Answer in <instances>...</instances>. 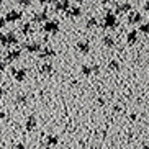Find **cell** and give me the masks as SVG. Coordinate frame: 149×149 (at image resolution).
<instances>
[{
    "mask_svg": "<svg viewBox=\"0 0 149 149\" xmlns=\"http://www.w3.org/2000/svg\"><path fill=\"white\" fill-rule=\"evenodd\" d=\"M54 8L57 10V12H69L70 8H72V5H70V2H67V0H62V2H56L54 3Z\"/></svg>",
    "mask_w": 149,
    "mask_h": 149,
    "instance_id": "5",
    "label": "cell"
},
{
    "mask_svg": "<svg viewBox=\"0 0 149 149\" xmlns=\"http://www.w3.org/2000/svg\"><path fill=\"white\" fill-rule=\"evenodd\" d=\"M128 23H131V25L141 23V25H143V15H141L139 12H131V13L128 15Z\"/></svg>",
    "mask_w": 149,
    "mask_h": 149,
    "instance_id": "4",
    "label": "cell"
},
{
    "mask_svg": "<svg viewBox=\"0 0 149 149\" xmlns=\"http://www.w3.org/2000/svg\"><path fill=\"white\" fill-rule=\"evenodd\" d=\"M46 143H48V144H51V146H54V144H57V143H59V139H57L56 136H46Z\"/></svg>",
    "mask_w": 149,
    "mask_h": 149,
    "instance_id": "22",
    "label": "cell"
},
{
    "mask_svg": "<svg viewBox=\"0 0 149 149\" xmlns=\"http://www.w3.org/2000/svg\"><path fill=\"white\" fill-rule=\"evenodd\" d=\"M18 3H20V5H25V7H28V5H31V2H30V0H20Z\"/></svg>",
    "mask_w": 149,
    "mask_h": 149,
    "instance_id": "26",
    "label": "cell"
},
{
    "mask_svg": "<svg viewBox=\"0 0 149 149\" xmlns=\"http://www.w3.org/2000/svg\"><path fill=\"white\" fill-rule=\"evenodd\" d=\"M0 41H2V46L3 48H10V46H13V44L18 43V38L15 33H3Z\"/></svg>",
    "mask_w": 149,
    "mask_h": 149,
    "instance_id": "2",
    "label": "cell"
},
{
    "mask_svg": "<svg viewBox=\"0 0 149 149\" xmlns=\"http://www.w3.org/2000/svg\"><path fill=\"white\" fill-rule=\"evenodd\" d=\"M103 44H105L107 48H113V46H115V40L110 35H107V36H103Z\"/></svg>",
    "mask_w": 149,
    "mask_h": 149,
    "instance_id": "18",
    "label": "cell"
},
{
    "mask_svg": "<svg viewBox=\"0 0 149 149\" xmlns=\"http://www.w3.org/2000/svg\"><path fill=\"white\" fill-rule=\"evenodd\" d=\"M97 23H98V22H97V18H88V22H87V28H93V26H97Z\"/></svg>",
    "mask_w": 149,
    "mask_h": 149,
    "instance_id": "24",
    "label": "cell"
},
{
    "mask_svg": "<svg viewBox=\"0 0 149 149\" xmlns=\"http://www.w3.org/2000/svg\"><path fill=\"white\" fill-rule=\"evenodd\" d=\"M126 40H128V44H134L136 41H138V30H131V31H130L128 36H126Z\"/></svg>",
    "mask_w": 149,
    "mask_h": 149,
    "instance_id": "14",
    "label": "cell"
},
{
    "mask_svg": "<svg viewBox=\"0 0 149 149\" xmlns=\"http://www.w3.org/2000/svg\"><path fill=\"white\" fill-rule=\"evenodd\" d=\"M144 10H146V12H149V2H146V3H144Z\"/></svg>",
    "mask_w": 149,
    "mask_h": 149,
    "instance_id": "29",
    "label": "cell"
},
{
    "mask_svg": "<svg viewBox=\"0 0 149 149\" xmlns=\"http://www.w3.org/2000/svg\"><path fill=\"white\" fill-rule=\"evenodd\" d=\"M35 128H36V118L33 116V115H30L28 120H26V130L31 131V130H35Z\"/></svg>",
    "mask_w": 149,
    "mask_h": 149,
    "instance_id": "17",
    "label": "cell"
},
{
    "mask_svg": "<svg viewBox=\"0 0 149 149\" xmlns=\"http://www.w3.org/2000/svg\"><path fill=\"white\" fill-rule=\"evenodd\" d=\"M17 102H18V103H26V95H23V93L20 95V93H18V95H17Z\"/></svg>",
    "mask_w": 149,
    "mask_h": 149,
    "instance_id": "25",
    "label": "cell"
},
{
    "mask_svg": "<svg viewBox=\"0 0 149 149\" xmlns=\"http://www.w3.org/2000/svg\"><path fill=\"white\" fill-rule=\"evenodd\" d=\"M13 75H15V79H17L18 82H22V80H25V77H26V69H25V67H22V69H15Z\"/></svg>",
    "mask_w": 149,
    "mask_h": 149,
    "instance_id": "11",
    "label": "cell"
},
{
    "mask_svg": "<svg viewBox=\"0 0 149 149\" xmlns=\"http://www.w3.org/2000/svg\"><path fill=\"white\" fill-rule=\"evenodd\" d=\"M80 70H82V74L84 75H90L93 72V67H90V66H85V64H84L82 67H80Z\"/></svg>",
    "mask_w": 149,
    "mask_h": 149,
    "instance_id": "19",
    "label": "cell"
},
{
    "mask_svg": "<svg viewBox=\"0 0 149 149\" xmlns=\"http://www.w3.org/2000/svg\"><path fill=\"white\" fill-rule=\"evenodd\" d=\"M41 72H43V74H51V72H53V66H51V64H43Z\"/></svg>",
    "mask_w": 149,
    "mask_h": 149,
    "instance_id": "21",
    "label": "cell"
},
{
    "mask_svg": "<svg viewBox=\"0 0 149 149\" xmlns=\"http://www.w3.org/2000/svg\"><path fill=\"white\" fill-rule=\"evenodd\" d=\"M116 26H118V18H116L115 13H111L108 10L105 18H103V28H105V30H115Z\"/></svg>",
    "mask_w": 149,
    "mask_h": 149,
    "instance_id": "1",
    "label": "cell"
},
{
    "mask_svg": "<svg viewBox=\"0 0 149 149\" xmlns=\"http://www.w3.org/2000/svg\"><path fill=\"white\" fill-rule=\"evenodd\" d=\"M20 56H22V49H15V51H8V53H7V56H5V59H3V61L12 62V61H15V59H20Z\"/></svg>",
    "mask_w": 149,
    "mask_h": 149,
    "instance_id": "7",
    "label": "cell"
},
{
    "mask_svg": "<svg viewBox=\"0 0 149 149\" xmlns=\"http://www.w3.org/2000/svg\"><path fill=\"white\" fill-rule=\"evenodd\" d=\"M77 49L82 54H88V51H90V43L88 41H79L77 43Z\"/></svg>",
    "mask_w": 149,
    "mask_h": 149,
    "instance_id": "9",
    "label": "cell"
},
{
    "mask_svg": "<svg viewBox=\"0 0 149 149\" xmlns=\"http://www.w3.org/2000/svg\"><path fill=\"white\" fill-rule=\"evenodd\" d=\"M139 33H144V35H149V22L143 23L139 26Z\"/></svg>",
    "mask_w": 149,
    "mask_h": 149,
    "instance_id": "23",
    "label": "cell"
},
{
    "mask_svg": "<svg viewBox=\"0 0 149 149\" xmlns=\"http://www.w3.org/2000/svg\"><path fill=\"white\" fill-rule=\"evenodd\" d=\"M43 31L44 33H57V31H59V22H56V20L46 22L44 26H43Z\"/></svg>",
    "mask_w": 149,
    "mask_h": 149,
    "instance_id": "3",
    "label": "cell"
},
{
    "mask_svg": "<svg viewBox=\"0 0 149 149\" xmlns=\"http://www.w3.org/2000/svg\"><path fill=\"white\" fill-rule=\"evenodd\" d=\"M100 72V67L98 66H93V74H98Z\"/></svg>",
    "mask_w": 149,
    "mask_h": 149,
    "instance_id": "28",
    "label": "cell"
},
{
    "mask_svg": "<svg viewBox=\"0 0 149 149\" xmlns=\"http://www.w3.org/2000/svg\"><path fill=\"white\" fill-rule=\"evenodd\" d=\"M131 10V3L130 2H125V3H118L116 5V12L123 13V12H130Z\"/></svg>",
    "mask_w": 149,
    "mask_h": 149,
    "instance_id": "16",
    "label": "cell"
},
{
    "mask_svg": "<svg viewBox=\"0 0 149 149\" xmlns=\"http://www.w3.org/2000/svg\"><path fill=\"white\" fill-rule=\"evenodd\" d=\"M26 51H30V53H40L41 54V51H43V48H41V44L40 43H28L26 44Z\"/></svg>",
    "mask_w": 149,
    "mask_h": 149,
    "instance_id": "8",
    "label": "cell"
},
{
    "mask_svg": "<svg viewBox=\"0 0 149 149\" xmlns=\"http://www.w3.org/2000/svg\"><path fill=\"white\" fill-rule=\"evenodd\" d=\"M33 22H36V23H40V22H49V20H48V12H46V10H43L41 13H35V15H33Z\"/></svg>",
    "mask_w": 149,
    "mask_h": 149,
    "instance_id": "10",
    "label": "cell"
},
{
    "mask_svg": "<svg viewBox=\"0 0 149 149\" xmlns=\"http://www.w3.org/2000/svg\"><path fill=\"white\" fill-rule=\"evenodd\" d=\"M15 149H25V144H23V143H18V144L15 146Z\"/></svg>",
    "mask_w": 149,
    "mask_h": 149,
    "instance_id": "27",
    "label": "cell"
},
{
    "mask_svg": "<svg viewBox=\"0 0 149 149\" xmlns=\"http://www.w3.org/2000/svg\"><path fill=\"white\" fill-rule=\"evenodd\" d=\"M80 13H82V10H80V7H75V5H72V8L67 12V15H69L70 18H77L80 17Z\"/></svg>",
    "mask_w": 149,
    "mask_h": 149,
    "instance_id": "15",
    "label": "cell"
},
{
    "mask_svg": "<svg viewBox=\"0 0 149 149\" xmlns=\"http://www.w3.org/2000/svg\"><path fill=\"white\" fill-rule=\"evenodd\" d=\"M20 31H22V35H30V33H33V23L31 22L23 23L22 28H20Z\"/></svg>",
    "mask_w": 149,
    "mask_h": 149,
    "instance_id": "13",
    "label": "cell"
},
{
    "mask_svg": "<svg viewBox=\"0 0 149 149\" xmlns=\"http://www.w3.org/2000/svg\"><path fill=\"white\" fill-rule=\"evenodd\" d=\"M108 69L110 70H118L120 69V62L118 61H110L108 62Z\"/></svg>",
    "mask_w": 149,
    "mask_h": 149,
    "instance_id": "20",
    "label": "cell"
},
{
    "mask_svg": "<svg viewBox=\"0 0 149 149\" xmlns=\"http://www.w3.org/2000/svg\"><path fill=\"white\" fill-rule=\"evenodd\" d=\"M54 54H56V51H54L53 48H49V46H46V48L41 51V54H40V57L41 59H48V57H53Z\"/></svg>",
    "mask_w": 149,
    "mask_h": 149,
    "instance_id": "12",
    "label": "cell"
},
{
    "mask_svg": "<svg viewBox=\"0 0 149 149\" xmlns=\"http://www.w3.org/2000/svg\"><path fill=\"white\" fill-rule=\"evenodd\" d=\"M5 20H7V22H17V20H22V12H18V10H10L8 13L5 15Z\"/></svg>",
    "mask_w": 149,
    "mask_h": 149,
    "instance_id": "6",
    "label": "cell"
}]
</instances>
